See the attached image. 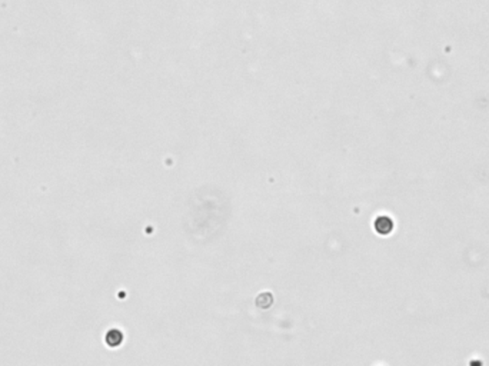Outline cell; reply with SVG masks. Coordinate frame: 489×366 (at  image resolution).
<instances>
[{"mask_svg": "<svg viewBox=\"0 0 489 366\" xmlns=\"http://www.w3.org/2000/svg\"><path fill=\"white\" fill-rule=\"evenodd\" d=\"M104 340H106V343H107L110 348H118V346H120L122 342H123V333H122V331H119V329H110V331L106 333Z\"/></svg>", "mask_w": 489, "mask_h": 366, "instance_id": "obj_1", "label": "cell"}, {"mask_svg": "<svg viewBox=\"0 0 489 366\" xmlns=\"http://www.w3.org/2000/svg\"><path fill=\"white\" fill-rule=\"evenodd\" d=\"M393 228V223L392 220L388 217V216H379L376 220H375V229L378 233H382V235H388Z\"/></svg>", "mask_w": 489, "mask_h": 366, "instance_id": "obj_2", "label": "cell"}, {"mask_svg": "<svg viewBox=\"0 0 489 366\" xmlns=\"http://www.w3.org/2000/svg\"><path fill=\"white\" fill-rule=\"evenodd\" d=\"M272 302H273V298H272L270 293H260L256 298V306L259 309H268V308H270Z\"/></svg>", "mask_w": 489, "mask_h": 366, "instance_id": "obj_3", "label": "cell"}]
</instances>
